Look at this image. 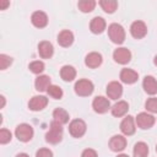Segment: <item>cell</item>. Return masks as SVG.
<instances>
[{"mask_svg":"<svg viewBox=\"0 0 157 157\" xmlns=\"http://www.w3.org/2000/svg\"><path fill=\"white\" fill-rule=\"evenodd\" d=\"M63 140V125L52 121L50 123V128L48 130V132L45 134V141L52 144V145H56Z\"/></svg>","mask_w":157,"mask_h":157,"instance_id":"obj_1","label":"cell"},{"mask_svg":"<svg viewBox=\"0 0 157 157\" xmlns=\"http://www.w3.org/2000/svg\"><path fill=\"white\" fill-rule=\"evenodd\" d=\"M74 90H75V93L80 97H87V96H91L93 90H94V85L92 81L87 80V78H80L75 82V86H74Z\"/></svg>","mask_w":157,"mask_h":157,"instance_id":"obj_2","label":"cell"},{"mask_svg":"<svg viewBox=\"0 0 157 157\" xmlns=\"http://www.w3.org/2000/svg\"><path fill=\"white\" fill-rule=\"evenodd\" d=\"M109 39L115 44H121L125 40V29L119 23H112L108 27Z\"/></svg>","mask_w":157,"mask_h":157,"instance_id":"obj_3","label":"cell"},{"mask_svg":"<svg viewBox=\"0 0 157 157\" xmlns=\"http://www.w3.org/2000/svg\"><path fill=\"white\" fill-rule=\"evenodd\" d=\"M33 135H34L33 128L29 124H27V123H22L20 125H17L16 129H15V136L21 142H28V141H31L32 137H33Z\"/></svg>","mask_w":157,"mask_h":157,"instance_id":"obj_4","label":"cell"},{"mask_svg":"<svg viewBox=\"0 0 157 157\" xmlns=\"http://www.w3.org/2000/svg\"><path fill=\"white\" fill-rule=\"evenodd\" d=\"M86 130H87V125L82 119H74L69 124V132L75 139L82 137L86 134Z\"/></svg>","mask_w":157,"mask_h":157,"instance_id":"obj_5","label":"cell"},{"mask_svg":"<svg viewBox=\"0 0 157 157\" xmlns=\"http://www.w3.org/2000/svg\"><path fill=\"white\" fill-rule=\"evenodd\" d=\"M156 119L155 117L151 114V113H147V112H141L137 114V117L135 118V123L136 125L142 129V130H147V129H151L155 124Z\"/></svg>","mask_w":157,"mask_h":157,"instance_id":"obj_6","label":"cell"},{"mask_svg":"<svg viewBox=\"0 0 157 157\" xmlns=\"http://www.w3.org/2000/svg\"><path fill=\"white\" fill-rule=\"evenodd\" d=\"M92 108L96 113L98 114H104L110 109V103L109 99L103 97V96H97L93 101H92Z\"/></svg>","mask_w":157,"mask_h":157,"instance_id":"obj_7","label":"cell"},{"mask_svg":"<svg viewBox=\"0 0 157 157\" xmlns=\"http://www.w3.org/2000/svg\"><path fill=\"white\" fill-rule=\"evenodd\" d=\"M113 59H114L115 63L125 65L131 60V52L128 48H124V47L117 48L113 52Z\"/></svg>","mask_w":157,"mask_h":157,"instance_id":"obj_8","label":"cell"},{"mask_svg":"<svg viewBox=\"0 0 157 157\" xmlns=\"http://www.w3.org/2000/svg\"><path fill=\"white\" fill-rule=\"evenodd\" d=\"M130 33L134 38L141 39L147 34V26L144 21H135L130 26Z\"/></svg>","mask_w":157,"mask_h":157,"instance_id":"obj_9","label":"cell"},{"mask_svg":"<svg viewBox=\"0 0 157 157\" xmlns=\"http://www.w3.org/2000/svg\"><path fill=\"white\" fill-rule=\"evenodd\" d=\"M105 92H107L108 98H110V99H113V101H117V99L120 98L121 94H123V86H121V83L118 82V81H112V82H109V83L107 85Z\"/></svg>","mask_w":157,"mask_h":157,"instance_id":"obj_10","label":"cell"},{"mask_svg":"<svg viewBox=\"0 0 157 157\" xmlns=\"http://www.w3.org/2000/svg\"><path fill=\"white\" fill-rule=\"evenodd\" d=\"M120 130H121V132H123L125 136H130V135L135 134L136 123H135L134 117H131V115L125 117V118L121 120V123H120Z\"/></svg>","mask_w":157,"mask_h":157,"instance_id":"obj_11","label":"cell"},{"mask_svg":"<svg viewBox=\"0 0 157 157\" xmlns=\"http://www.w3.org/2000/svg\"><path fill=\"white\" fill-rule=\"evenodd\" d=\"M48 105V98L45 96H34L28 102V108L33 112L43 110Z\"/></svg>","mask_w":157,"mask_h":157,"instance_id":"obj_12","label":"cell"},{"mask_svg":"<svg viewBox=\"0 0 157 157\" xmlns=\"http://www.w3.org/2000/svg\"><path fill=\"white\" fill-rule=\"evenodd\" d=\"M126 147V139L123 135H114L109 140V148L113 152H121Z\"/></svg>","mask_w":157,"mask_h":157,"instance_id":"obj_13","label":"cell"},{"mask_svg":"<svg viewBox=\"0 0 157 157\" xmlns=\"http://www.w3.org/2000/svg\"><path fill=\"white\" fill-rule=\"evenodd\" d=\"M38 54L42 59H50L54 54V47L48 40H42L38 44Z\"/></svg>","mask_w":157,"mask_h":157,"instance_id":"obj_14","label":"cell"},{"mask_svg":"<svg viewBox=\"0 0 157 157\" xmlns=\"http://www.w3.org/2000/svg\"><path fill=\"white\" fill-rule=\"evenodd\" d=\"M32 25L37 28H44L48 25V16L43 11H34L31 16Z\"/></svg>","mask_w":157,"mask_h":157,"instance_id":"obj_15","label":"cell"},{"mask_svg":"<svg viewBox=\"0 0 157 157\" xmlns=\"http://www.w3.org/2000/svg\"><path fill=\"white\" fill-rule=\"evenodd\" d=\"M102 61H103V58H102V55H101L99 53H97V52H91V53H88V54L86 55V58H85V64H86V66L90 67V69H96V67L101 66Z\"/></svg>","mask_w":157,"mask_h":157,"instance_id":"obj_16","label":"cell"},{"mask_svg":"<svg viewBox=\"0 0 157 157\" xmlns=\"http://www.w3.org/2000/svg\"><path fill=\"white\" fill-rule=\"evenodd\" d=\"M137 78H139V74L132 69H126L125 67L120 71V80H121V82H124L126 85L135 83L137 81Z\"/></svg>","mask_w":157,"mask_h":157,"instance_id":"obj_17","label":"cell"},{"mask_svg":"<svg viewBox=\"0 0 157 157\" xmlns=\"http://www.w3.org/2000/svg\"><path fill=\"white\" fill-rule=\"evenodd\" d=\"M142 87H144V91L147 93V94H156L157 93V80L148 75V76H145L144 81H142Z\"/></svg>","mask_w":157,"mask_h":157,"instance_id":"obj_18","label":"cell"},{"mask_svg":"<svg viewBox=\"0 0 157 157\" xmlns=\"http://www.w3.org/2000/svg\"><path fill=\"white\" fill-rule=\"evenodd\" d=\"M56 40H58L59 45H61L64 48H67L74 43V33L71 31H69V29H63L58 34V39Z\"/></svg>","mask_w":157,"mask_h":157,"instance_id":"obj_19","label":"cell"},{"mask_svg":"<svg viewBox=\"0 0 157 157\" xmlns=\"http://www.w3.org/2000/svg\"><path fill=\"white\" fill-rule=\"evenodd\" d=\"M105 26H107V23H105L104 18L103 17H99V16L93 17L91 20V22H90V29L94 34H101L105 29Z\"/></svg>","mask_w":157,"mask_h":157,"instance_id":"obj_20","label":"cell"},{"mask_svg":"<svg viewBox=\"0 0 157 157\" xmlns=\"http://www.w3.org/2000/svg\"><path fill=\"white\" fill-rule=\"evenodd\" d=\"M129 110V104L128 102L125 101H118L117 103L113 104V107L110 108V112L114 117L117 118H120V117H124Z\"/></svg>","mask_w":157,"mask_h":157,"instance_id":"obj_21","label":"cell"},{"mask_svg":"<svg viewBox=\"0 0 157 157\" xmlns=\"http://www.w3.org/2000/svg\"><path fill=\"white\" fill-rule=\"evenodd\" d=\"M52 85V80L48 75H39L34 81V87L38 92H44Z\"/></svg>","mask_w":157,"mask_h":157,"instance_id":"obj_22","label":"cell"},{"mask_svg":"<svg viewBox=\"0 0 157 157\" xmlns=\"http://www.w3.org/2000/svg\"><path fill=\"white\" fill-rule=\"evenodd\" d=\"M69 113L64 109V108H55L53 112V121L64 125L66 123H69Z\"/></svg>","mask_w":157,"mask_h":157,"instance_id":"obj_23","label":"cell"},{"mask_svg":"<svg viewBox=\"0 0 157 157\" xmlns=\"http://www.w3.org/2000/svg\"><path fill=\"white\" fill-rule=\"evenodd\" d=\"M60 77L65 81V82H71L75 80L76 77V70L74 66L71 65H64L60 69Z\"/></svg>","mask_w":157,"mask_h":157,"instance_id":"obj_24","label":"cell"},{"mask_svg":"<svg viewBox=\"0 0 157 157\" xmlns=\"http://www.w3.org/2000/svg\"><path fill=\"white\" fill-rule=\"evenodd\" d=\"M134 157H147L148 155V146L144 141H139L135 144L134 150H132Z\"/></svg>","mask_w":157,"mask_h":157,"instance_id":"obj_25","label":"cell"},{"mask_svg":"<svg viewBox=\"0 0 157 157\" xmlns=\"http://www.w3.org/2000/svg\"><path fill=\"white\" fill-rule=\"evenodd\" d=\"M99 6L102 7V10L104 12L113 13L118 7V2L115 0H101L99 1Z\"/></svg>","mask_w":157,"mask_h":157,"instance_id":"obj_26","label":"cell"},{"mask_svg":"<svg viewBox=\"0 0 157 157\" xmlns=\"http://www.w3.org/2000/svg\"><path fill=\"white\" fill-rule=\"evenodd\" d=\"M77 6L82 12L87 13V12L93 11V9L96 7V1H93V0H81V1L77 2Z\"/></svg>","mask_w":157,"mask_h":157,"instance_id":"obj_27","label":"cell"},{"mask_svg":"<svg viewBox=\"0 0 157 157\" xmlns=\"http://www.w3.org/2000/svg\"><path fill=\"white\" fill-rule=\"evenodd\" d=\"M47 93L49 94V97H52L53 99H61L63 98V90L61 87L56 86V85H50L49 88L47 90Z\"/></svg>","mask_w":157,"mask_h":157,"instance_id":"obj_28","label":"cell"},{"mask_svg":"<svg viewBox=\"0 0 157 157\" xmlns=\"http://www.w3.org/2000/svg\"><path fill=\"white\" fill-rule=\"evenodd\" d=\"M28 69L31 70V72H33V74H36V75H40V74L44 71L45 65H44V63L40 61V60H34V61H32V63L28 65Z\"/></svg>","mask_w":157,"mask_h":157,"instance_id":"obj_29","label":"cell"},{"mask_svg":"<svg viewBox=\"0 0 157 157\" xmlns=\"http://www.w3.org/2000/svg\"><path fill=\"white\" fill-rule=\"evenodd\" d=\"M145 108L150 113H157V98L151 97L145 102Z\"/></svg>","mask_w":157,"mask_h":157,"instance_id":"obj_30","label":"cell"},{"mask_svg":"<svg viewBox=\"0 0 157 157\" xmlns=\"http://www.w3.org/2000/svg\"><path fill=\"white\" fill-rule=\"evenodd\" d=\"M11 139H12L11 131L7 130V129H5V128H2V129L0 130V144H1V145H5V144L10 142Z\"/></svg>","mask_w":157,"mask_h":157,"instance_id":"obj_31","label":"cell"},{"mask_svg":"<svg viewBox=\"0 0 157 157\" xmlns=\"http://www.w3.org/2000/svg\"><path fill=\"white\" fill-rule=\"evenodd\" d=\"M12 64V58L6 54H0V69L6 70Z\"/></svg>","mask_w":157,"mask_h":157,"instance_id":"obj_32","label":"cell"},{"mask_svg":"<svg viewBox=\"0 0 157 157\" xmlns=\"http://www.w3.org/2000/svg\"><path fill=\"white\" fill-rule=\"evenodd\" d=\"M36 157H53V152H52V150L43 147L36 152Z\"/></svg>","mask_w":157,"mask_h":157,"instance_id":"obj_33","label":"cell"},{"mask_svg":"<svg viewBox=\"0 0 157 157\" xmlns=\"http://www.w3.org/2000/svg\"><path fill=\"white\" fill-rule=\"evenodd\" d=\"M81 157H98V155L93 148H86L82 151Z\"/></svg>","mask_w":157,"mask_h":157,"instance_id":"obj_34","label":"cell"},{"mask_svg":"<svg viewBox=\"0 0 157 157\" xmlns=\"http://www.w3.org/2000/svg\"><path fill=\"white\" fill-rule=\"evenodd\" d=\"M9 5H10L9 1H1V2H0V10H5Z\"/></svg>","mask_w":157,"mask_h":157,"instance_id":"obj_35","label":"cell"},{"mask_svg":"<svg viewBox=\"0 0 157 157\" xmlns=\"http://www.w3.org/2000/svg\"><path fill=\"white\" fill-rule=\"evenodd\" d=\"M0 99H1V105H0V108H4V105H5V97H4V96H0Z\"/></svg>","mask_w":157,"mask_h":157,"instance_id":"obj_36","label":"cell"},{"mask_svg":"<svg viewBox=\"0 0 157 157\" xmlns=\"http://www.w3.org/2000/svg\"><path fill=\"white\" fill-rule=\"evenodd\" d=\"M16 157H29L27 153H25V152H21V153H18V155H16Z\"/></svg>","mask_w":157,"mask_h":157,"instance_id":"obj_37","label":"cell"},{"mask_svg":"<svg viewBox=\"0 0 157 157\" xmlns=\"http://www.w3.org/2000/svg\"><path fill=\"white\" fill-rule=\"evenodd\" d=\"M117 157H129L128 155H125V153H120V155H118Z\"/></svg>","mask_w":157,"mask_h":157,"instance_id":"obj_38","label":"cell"},{"mask_svg":"<svg viewBox=\"0 0 157 157\" xmlns=\"http://www.w3.org/2000/svg\"><path fill=\"white\" fill-rule=\"evenodd\" d=\"M153 64L157 66V55H156V56H155V59H153Z\"/></svg>","mask_w":157,"mask_h":157,"instance_id":"obj_39","label":"cell"},{"mask_svg":"<svg viewBox=\"0 0 157 157\" xmlns=\"http://www.w3.org/2000/svg\"><path fill=\"white\" fill-rule=\"evenodd\" d=\"M156 152H157V145H156Z\"/></svg>","mask_w":157,"mask_h":157,"instance_id":"obj_40","label":"cell"}]
</instances>
